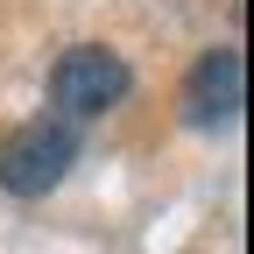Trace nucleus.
Masks as SVG:
<instances>
[{
	"label": "nucleus",
	"mask_w": 254,
	"mask_h": 254,
	"mask_svg": "<svg viewBox=\"0 0 254 254\" xmlns=\"http://www.w3.org/2000/svg\"><path fill=\"white\" fill-rule=\"evenodd\" d=\"M71 163H78V127L71 120H28L0 141V190L43 198V190H57L71 177Z\"/></svg>",
	"instance_id": "f257e3e1"
},
{
	"label": "nucleus",
	"mask_w": 254,
	"mask_h": 254,
	"mask_svg": "<svg viewBox=\"0 0 254 254\" xmlns=\"http://www.w3.org/2000/svg\"><path fill=\"white\" fill-rule=\"evenodd\" d=\"M127 85H134V78H127V64H120L106 43H78V50L57 57V71H50V99L71 113V120H85V113L120 106Z\"/></svg>",
	"instance_id": "f03ea898"
},
{
	"label": "nucleus",
	"mask_w": 254,
	"mask_h": 254,
	"mask_svg": "<svg viewBox=\"0 0 254 254\" xmlns=\"http://www.w3.org/2000/svg\"><path fill=\"white\" fill-rule=\"evenodd\" d=\"M240 99H247V57L240 50H205L198 64H190V78H184V120L190 127L233 120Z\"/></svg>",
	"instance_id": "7ed1b4c3"
}]
</instances>
